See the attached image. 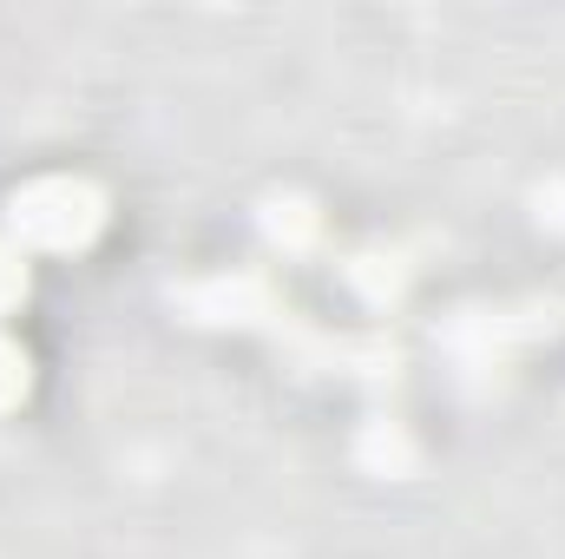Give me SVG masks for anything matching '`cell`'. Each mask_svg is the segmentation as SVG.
<instances>
[{
    "label": "cell",
    "instance_id": "obj_7",
    "mask_svg": "<svg viewBox=\"0 0 565 559\" xmlns=\"http://www.w3.org/2000/svg\"><path fill=\"white\" fill-rule=\"evenodd\" d=\"M20 296H26V264H20L13 244H0V316H7Z\"/></svg>",
    "mask_w": 565,
    "mask_h": 559
},
{
    "label": "cell",
    "instance_id": "obj_3",
    "mask_svg": "<svg viewBox=\"0 0 565 559\" xmlns=\"http://www.w3.org/2000/svg\"><path fill=\"white\" fill-rule=\"evenodd\" d=\"M316 204L309 198H296V191H277V198H264V238L282 244V251H302V244H316Z\"/></svg>",
    "mask_w": 565,
    "mask_h": 559
},
{
    "label": "cell",
    "instance_id": "obj_5",
    "mask_svg": "<svg viewBox=\"0 0 565 559\" xmlns=\"http://www.w3.org/2000/svg\"><path fill=\"white\" fill-rule=\"evenodd\" d=\"M402 277H408V271H402V257H395V251H388V257H382V251H369V257H355V264H349V283H355L369 303H388V296L402 289Z\"/></svg>",
    "mask_w": 565,
    "mask_h": 559
},
{
    "label": "cell",
    "instance_id": "obj_2",
    "mask_svg": "<svg viewBox=\"0 0 565 559\" xmlns=\"http://www.w3.org/2000/svg\"><path fill=\"white\" fill-rule=\"evenodd\" d=\"M191 309L204 323H257V316H270V289L257 277H217L191 289Z\"/></svg>",
    "mask_w": 565,
    "mask_h": 559
},
{
    "label": "cell",
    "instance_id": "obj_8",
    "mask_svg": "<svg viewBox=\"0 0 565 559\" xmlns=\"http://www.w3.org/2000/svg\"><path fill=\"white\" fill-rule=\"evenodd\" d=\"M540 218H553V224H565V178H553V184H540Z\"/></svg>",
    "mask_w": 565,
    "mask_h": 559
},
{
    "label": "cell",
    "instance_id": "obj_6",
    "mask_svg": "<svg viewBox=\"0 0 565 559\" xmlns=\"http://www.w3.org/2000/svg\"><path fill=\"white\" fill-rule=\"evenodd\" d=\"M20 395H26V356H20V342L0 336V409H13Z\"/></svg>",
    "mask_w": 565,
    "mask_h": 559
},
{
    "label": "cell",
    "instance_id": "obj_4",
    "mask_svg": "<svg viewBox=\"0 0 565 559\" xmlns=\"http://www.w3.org/2000/svg\"><path fill=\"white\" fill-rule=\"evenodd\" d=\"M362 461L382 467V474H408V467H415V441H408L395 421H369V428H362Z\"/></svg>",
    "mask_w": 565,
    "mask_h": 559
},
{
    "label": "cell",
    "instance_id": "obj_1",
    "mask_svg": "<svg viewBox=\"0 0 565 559\" xmlns=\"http://www.w3.org/2000/svg\"><path fill=\"white\" fill-rule=\"evenodd\" d=\"M106 224V198L86 178H33L26 191H13V231L33 251H79L93 231Z\"/></svg>",
    "mask_w": 565,
    "mask_h": 559
}]
</instances>
